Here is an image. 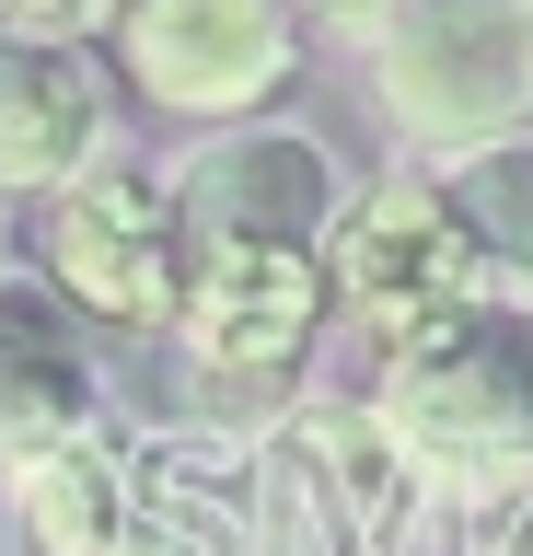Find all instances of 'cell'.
I'll list each match as a JSON object with an SVG mask.
<instances>
[{"mask_svg":"<svg viewBox=\"0 0 533 556\" xmlns=\"http://www.w3.org/2000/svg\"><path fill=\"white\" fill-rule=\"evenodd\" d=\"M394 441L429 476H487L533 452V313L522 302H464L418 337H394L383 394H371Z\"/></svg>","mask_w":533,"mask_h":556,"instance_id":"cell-1","label":"cell"},{"mask_svg":"<svg viewBox=\"0 0 533 556\" xmlns=\"http://www.w3.org/2000/svg\"><path fill=\"white\" fill-rule=\"evenodd\" d=\"M418 452L371 406H302L267 441V521L255 556H394L418 533Z\"/></svg>","mask_w":533,"mask_h":556,"instance_id":"cell-2","label":"cell"},{"mask_svg":"<svg viewBox=\"0 0 533 556\" xmlns=\"http://www.w3.org/2000/svg\"><path fill=\"white\" fill-rule=\"evenodd\" d=\"M371 81H383V116L406 139L487 151L533 104V12L522 0H406L383 24Z\"/></svg>","mask_w":533,"mask_h":556,"instance_id":"cell-3","label":"cell"},{"mask_svg":"<svg viewBox=\"0 0 533 556\" xmlns=\"http://www.w3.org/2000/svg\"><path fill=\"white\" fill-rule=\"evenodd\" d=\"M186 198L105 174V186H59L47 198V278L105 325H175L186 313Z\"/></svg>","mask_w":533,"mask_h":556,"instance_id":"cell-4","label":"cell"},{"mask_svg":"<svg viewBox=\"0 0 533 556\" xmlns=\"http://www.w3.org/2000/svg\"><path fill=\"white\" fill-rule=\"evenodd\" d=\"M325 267H337L348 313H371L383 337H418V325H441V313L475 302V267H487V243L464 232L453 186H418V174H394V186H371V198L337 220Z\"/></svg>","mask_w":533,"mask_h":556,"instance_id":"cell-5","label":"cell"},{"mask_svg":"<svg viewBox=\"0 0 533 556\" xmlns=\"http://www.w3.org/2000/svg\"><path fill=\"white\" fill-rule=\"evenodd\" d=\"M116 59L175 116H244L290 81V0H128Z\"/></svg>","mask_w":533,"mask_h":556,"instance_id":"cell-6","label":"cell"},{"mask_svg":"<svg viewBox=\"0 0 533 556\" xmlns=\"http://www.w3.org/2000/svg\"><path fill=\"white\" fill-rule=\"evenodd\" d=\"M325 278L314 243H198L186 267V348L198 371H232V382H267L314 348V313H325Z\"/></svg>","mask_w":533,"mask_h":556,"instance_id":"cell-7","label":"cell"},{"mask_svg":"<svg viewBox=\"0 0 533 556\" xmlns=\"http://www.w3.org/2000/svg\"><path fill=\"white\" fill-rule=\"evenodd\" d=\"M267 452L244 441H128V556H255Z\"/></svg>","mask_w":533,"mask_h":556,"instance_id":"cell-8","label":"cell"},{"mask_svg":"<svg viewBox=\"0 0 533 556\" xmlns=\"http://www.w3.org/2000/svg\"><path fill=\"white\" fill-rule=\"evenodd\" d=\"M0 545L12 556H128V441L93 417L0 452Z\"/></svg>","mask_w":533,"mask_h":556,"instance_id":"cell-9","label":"cell"},{"mask_svg":"<svg viewBox=\"0 0 533 556\" xmlns=\"http://www.w3.org/2000/svg\"><path fill=\"white\" fill-rule=\"evenodd\" d=\"M105 139V81L81 47L0 35V198H59Z\"/></svg>","mask_w":533,"mask_h":556,"instance_id":"cell-10","label":"cell"},{"mask_svg":"<svg viewBox=\"0 0 533 556\" xmlns=\"http://www.w3.org/2000/svg\"><path fill=\"white\" fill-rule=\"evenodd\" d=\"M175 198H186V243H325L337 174L314 139H220Z\"/></svg>","mask_w":533,"mask_h":556,"instance_id":"cell-11","label":"cell"},{"mask_svg":"<svg viewBox=\"0 0 533 556\" xmlns=\"http://www.w3.org/2000/svg\"><path fill=\"white\" fill-rule=\"evenodd\" d=\"M59 429H81V359L59 348V325L36 302L0 290V452L59 441Z\"/></svg>","mask_w":533,"mask_h":556,"instance_id":"cell-12","label":"cell"},{"mask_svg":"<svg viewBox=\"0 0 533 556\" xmlns=\"http://www.w3.org/2000/svg\"><path fill=\"white\" fill-rule=\"evenodd\" d=\"M441 186H453L464 232L487 243L498 267H522V278H533V151H522V139H487V151H464Z\"/></svg>","mask_w":533,"mask_h":556,"instance_id":"cell-13","label":"cell"},{"mask_svg":"<svg viewBox=\"0 0 533 556\" xmlns=\"http://www.w3.org/2000/svg\"><path fill=\"white\" fill-rule=\"evenodd\" d=\"M325 24H371V12H383V0H314Z\"/></svg>","mask_w":533,"mask_h":556,"instance_id":"cell-14","label":"cell"},{"mask_svg":"<svg viewBox=\"0 0 533 556\" xmlns=\"http://www.w3.org/2000/svg\"><path fill=\"white\" fill-rule=\"evenodd\" d=\"M0 24H12V0H0Z\"/></svg>","mask_w":533,"mask_h":556,"instance_id":"cell-15","label":"cell"},{"mask_svg":"<svg viewBox=\"0 0 533 556\" xmlns=\"http://www.w3.org/2000/svg\"><path fill=\"white\" fill-rule=\"evenodd\" d=\"M522 12H533V0H522Z\"/></svg>","mask_w":533,"mask_h":556,"instance_id":"cell-16","label":"cell"}]
</instances>
